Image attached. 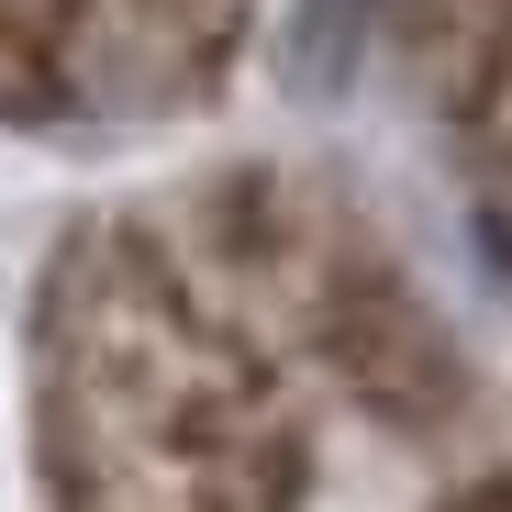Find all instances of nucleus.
Returning <instances> with one entry per match:
<instances>
[{
  "label": "nucleus",
  "mask_w": 512,
  "mask_h": 512,
  "mask_svg": "<svg viewBox=\"0 0 512 512\" xmlns=\"http://www.w3.org/2000/svg\"><path fill=\"white\" fill-rule=\"evenodd\" d=\"M245 0H0V123H156L234 67Z\"/></svg>",
  "instance_id": "obj_1"
},
{
  "label": "nucleus",
  "mask_w": 512,
  "mask_h": 512,
  "mask_svg": "<svg viewBox=\"0 0 512 512\" xmlns=\"http://www.w3.org/2000/svg\"><path fill=\"white\" fill-rule=\"evenodd\" d=\"M479 167H490V212H501V234H512V45H501L490 90H479Z\"/></svg>",
  "instance_id": "obj_2"
},
{
  "label": "nucleus",
  "mask_w": 512,
  "mask_h": 512,
  "mask_svg": "<svg viewBox=\"0 0 512 512\" xmlns=\"http://www.w3.org/2000/svg\"><path fill=\"white\" fill-rule=\"evenodd\" d=\"M56 512H201V501H167V490H90V479H56Z\"/></svg>",
  "instance_id": "obj_3"
},
{
  "label": "nucleus",
  "mask_w": 512,
  "mask_h": 512,
  "mask_svg": "<svg viewBox=\"0 0 512 512\" xmlns=\"http://www.w3.org/2000/svg\"><path fill=\"white\" fill-rule=\"evenodd\" d=\"M457 512H512V479H490V490H468Z\"/></svg>",
  "instance_id": "obj_4"
}]
</instances>
